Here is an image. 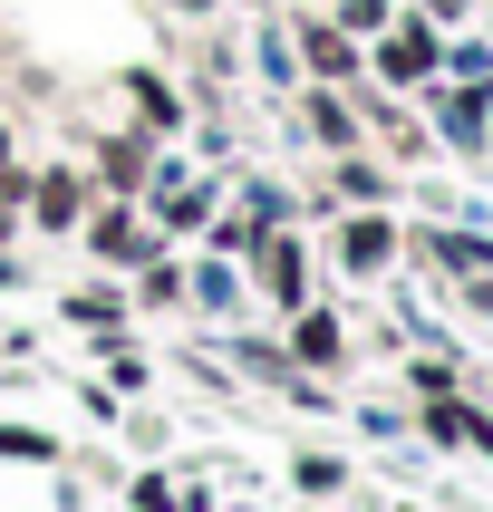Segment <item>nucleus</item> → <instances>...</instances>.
Returning <instances> with one entry per match:
<instances>
[{
    "mask_svg": "<svg viewBox=\"0 0 493 512\" xmlns=\"http://www.w3.org/2000/svg\"><path fill=\"white\" fill-rule=\"evenodd\" d=\"M155 10H165V20H213L223 0H155Z\"/></svg>",
    "mask_w": 493,
    "mask_h": 512,
    "instance_id": "aec40b11",
    "label": "nucleus"
},
{
    "mask_svg": "<svg viewBox=\"0 0 493 512\" xmlns=\"http://www.w3.org/2000/svg\"><path fill=\"white\" fill-rule=\"evenodd\" d=\"M107 377H116V387H126V397H136V387H145V358H126V348L107 339Z\"/></svg>",
    "mask_w": 493,
    "mask_h": 512,
    "instance_id": "6ab92c4d",
    "label": "nucleus"
},
{
    "mask_svg": "<svg viewBox=\"0 0 493 512\" xmlns=\"http://www.w3.org/2000/svg\"><path fill=\"white\" fill-rule=\"evenodd\" d=\"M329 252H339V271H348V281H377V271H397L406 232H397V213H387V203H348V213H339V242H329Z\"/></svg>",
    "mask_w": 493,
    "mask_h": 512,
    "instance_id": "7ed1b4c3",
    "label": "nucleus"
},
{
    "mask_svg": "<svg viewBox=\"0 0 493 512\" xmlns=\"http://www.w3.org/2000/svg\"><path fill=\"white\" fill-rule=\"evenodd\" d=\"M126 300H136V310H184V261L174 252L136 261V271H126Z\"/></svg>",
    "mask_w": 493,
    "mask_h": 512,
    "instance_id": "9b49d317",
    "label": "nucleus"
},
{
    "mask_svg": "<svg viewBox=\"0 0 493 512\" xmlns=\"http://www.w3.org/2000/svg\"><path fill=\"white\" fill-rule=\"evenodd\" d=\"M155 155H165V136H145V126H107V136L87 145V184L97 194H145V174H155Z\"/></svg>",
    "mask_w": 493,
    "mask_h": 512,
    "instance_id": "0eeeda50",
    "label": "nucleus"
},
{
    "mask_svg": "<svg viewBox=\"0 0 493 512\" xmlns=\"http://www.w3.org/2000/svg\"><path fill=\"white\" fill-rule=\"evenodd\" d=\"M116 97L136 107V126H145V136H174V126H184V97H174L155 68H116Z\"/></svg>",
    "mask_w": 493,
    "mask_h": 512,
    "instance_id": "9d476101",
    "label": "nucleus"
},
{
    "mask_svg": "<svg viewBox=\"0 0 493 512\" xmlns=\"http://www.w3.org/2000/svg\"><path fill=\"white\" fill-rule=\"evenodd\" d=\"M126 503H136V512H184V493H174L165 474H136V493H126Z\"/></svg>",
    "mask_w": 493,
    "mask_h": 512,
    "instance_id": "dca6fc26",
    "label": "nucleus"
},
{
    "mask_svg": "<svg viewBox=\"0 0 493 512\" xmlns=\"http://www.w3.org/2000/svg\"><path fill=\"white\" fill-rule=\"evenodd\" d=\"M300 493H339V464H329V455H300Z\"/></svg>",
    "mask_w": 493,
    "mask_h": 512,
    "instance_id": "a211bd4d",
    "label": "nucleus"
},
{
    "mask_svg": "<svg viewBox=\"0 0 493 512\" xmlns=\"http://www.w3.org/2000/svg\"><path fill=\"white\" fill-rule=\"evenodd\" d=\"M126 310H136V300H126V281H116V271H107V281H87V290H68V319H78V329H107V339H116V329H126Z\"/></svg>",
    "mask_w": 493,
    "mask_h": 512,
    "instance_id": "f8f14e48",
    "label": "nucleus"
},
{
    "mask_svg": "<svg viewBox=\"0 0 493 512\" xmlns=\"http://www.w3.org/2000/svg\"><path fill=\"white\" fill-rule=\"evenodd\" d=\"M484 49H493V20H484Z\"/></svg>",
    "mask_w": 493,
    "mask_h": 512,
    "instance_id": "4be33fe9",
    "label": "nucleus"
},
{
    "mask_svg": "<svg viewBox=\"0 0 493 512\" xmlns=\"http://www.w3.org/2000/svg\"><path fill=\"white\" fill-rule=\"evenodd\" d=\"M87 203H97L87 165L49 155V165H29V203H20V223H29V232H78V213H87Z\"/></svg>",
    "mask_w": 493,
    "mask_h": 512,
    "instance_id": "39448f33",
    "label": "nucleus"
},
{
    "mask_svg": "<svg viewBox=\"0 0 493 512\" xmlns=\"http://www.w3.org/2000/svg\"><path fill=\"white\" fill-rule=\"evenodd\" d=\"M10 155H20V136H10V116H0V165H10Z\"/></svg>",
    "mask_w": 493,
    "mask_h": 512,
    "instance_id": "412c9836",
    "label": "nucleus"
},
{
    "mask_svg": "<svg viewBox=\"0 0 493 512\" xmlns=\"http://www.w3.org/2000/svg\"><path fill=\"white\" fill-rule=\"evenodd\" d=\"M290 58H300L319 87H358V78H368V49H358V39H348L329 10H319V20H310V10L290 20Z\"/></svg>",
    "mask_w": 493,
    "mask_h": 512,
    "instance_id": "423d86ee",
    "label": "nucleus"
},
{
    "mask_svg": "<svg viewBox=\"0 0 493 512\" xmlns=\"http://www.w3.org/2000/svg\"><path fill=\"white\" fill-rule=\"evenodd\" d=\"M416 397H455V368L445 358H416Z\"/></svg>",
    "mask_w": 493,
    "mask_h": 512,
    "instance_id": "f3484780",
    "label": "nucleus"
},
{
    "mask_svg": "<svg viewBox=\"0 0 493 512\" xmlns=\"http://www.w3.org/2000/svg\"><path fill=\"white\" fill-rule=\"evenodd\" d=\"M242 261H252V290H261V300H271L281 319L300 310V300H310V242H300L290 223H271V232H261V242H252Z\"/></svg>",
    "mask_w": 493,
    "mask_h": 512,
    "instance_id": "20e7f679",
    "label": "nucleus"
},
{
    "mask_svg": "<svg viewBox=\"0 0 493 512\" xmlns=\"http://www.w3.org/2000/svg\"><path fill=\"white\" fill-rule=\"evenodd\" d=\"M300 136H310L319 155H348L368 126H358V107H348L339 87H319V78H310V97H300Z\"/></svg>",
    "mask_w": 493,
    "mask_h": 512,
    "instance_id": "6e6552de",
    "label": "nucleus"
},
{
    "mask_svg": "<svg viewBox=\"0 0 493 512\" xmlns=\"http://www.w3.org/2000/svg\"><path fill=\"white\" fill-rule=\"evenodd\" d=\"M0 464H58V435L49 426H0Z\"/></svg>",
    "mask_w": 493,
    "mask_h": 512,
    "instance_id": "2eb2a0df",
    "label": "nucleus"
},
{
    "mask_svg": "<svg viewBox=\"0 0 493 512\" xmlns=\"http://www.w3.org/2000/svg\"><path fill=\"white\" fill-rule=\"evenodd\" d=\"M339 358H348V329L319 310V300H300V310H290V368H339Z\"/></svg>",
    "mask_w": 493,
    "mask_h": 512,
    "instance_id": "1a4fd4ad",
    "label": "nucleus"
},
{
    "mask_svg": "<svg viewBox=\"0 0 493 512\" xmlns=\"http://www.w3.org/2000/svg\"><path fill=\"white\" fill-rule=\"evenodd\" d=\"M78 242H87V261L97 271H136V261H155V252H174V242H155V223H145V203H126V194H97L78 213Z\"/></svg>",
    "mask_w": 493,
    "mask_h": 512,
    "instance_id": "f257e3e1",
    "label": "nucleus"
},
{
    "mask_svg": "<svg viewBox=\"0 0 493 512\" xmlns=\"http://www.w3.org/2000/svg\"><path fill=\"white\" fill-rule=\"evenodd\" d=\"M435 68H445V29L426 10H397L368 39V78H387V87H435Z\"/></svg>",
    "mask_w": 493,
    "mask_h": 512,
    "instance_id": "f03ea898",
    "label": "nucleus"
},
{
    "mask_svg": "<svg viewBox=\"0 0 493 512\" xmlns=\"http://www.w3.org/2000/svg\"><path fill=\"white\" fill-rule=\"evenodd\" d=\"M339 203H387V174H377L368 155H358V145L339 155Z\"/></svg>",
    "mask_w": 493,
    "mask_h": 512,
    "instance_id": "4468645a",
    "label": "nucleus"
},
{
    "mask_svg": "<svg viewBox=\"0 0 493 512\" xmlns=\"http://www.w3.org/2000/svg\"><path fill=\"white\" fill-rule=\"evenodd\" d=\"M329 20H339V29H348V39H358V49H368L377 29L397 20V0H329Z\"/></svg>",
    "mask_w": 493,
    "mask_h": 512,
    "instance_id": "ddd939ff",
    "label": "nucleus"
}]
</instances>
